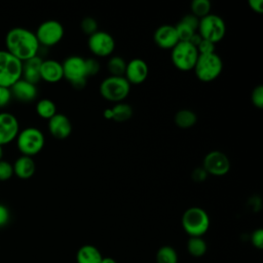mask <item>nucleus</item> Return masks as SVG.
<instances>
[{
	"label": "nucleus",
	"instance_id": "1",
	"mask_svg": "<svg viewBox=\"0 0 263 263\" xmlns=\"http://www.w3.org/2000/svg\"><path fill=\"white\" fill-rule=\"evenodd\" d=\"M6 50L21 62H25L33 57L38 55L40 44L36 35L26 28H12L5 37Z\"/></svg>",
	"mask_w": 263,
	"mask_h": 263
},
{
	"label": "nucleus",
	"instance_id": "2",
	"mask_svg": "<svg viewBox=\"0 0 263 263\" xmlns=\"http://www.w3.org/2000/svg\"><path fill=\"white\" fill-rule=\"evenodd\" d=\"M181 224L189 236L202 237L210 228V217L202 208L191 206L183 213Z\"/></svg>",
	"mask_w": 263,
	"mask_h": 263
},
{
	"label": "nucleus",
	"instance_id": "3",
	"mask_svg": "<svg viewBox=\"0 0 263 263\" xmlns=\"http://www.w3.org/2000/svg\"><path fill=\"white\" fill-rule=\"evenodd\" d=\"M102 98L111 103L124 102L130 92V84L124 76H107L99 86Z\"/></svg>",
	"mask_w": 263,
	"mask_h": 263
},
{
	"label": "nucleus",
	"instance_id": "4",
	"mask_svg": "<svg viewBox=\"0 0 263 263\" xmlns=\"http://www.w3.org/2000/svg\"><path fill=\"white\" fill-rule=\"evenodd\" d=\"M193 71L198 80L202 82L214 81L223 71L222 58L217 52L199 54Z\"/></svg>",
	"mask_w": 263,
	"mask_h": 263
},
{
	"label": "nucleus",
	"instance_id": "5",
	"mask_svg": "<svg viewBox=\"0 0 263 263\" xmlns=\"http://www.w3.org/2000/svg\"><path fill=\"white\" fill-rule=\"evenodd\" d=\"M64 78L76 89L85 87L88 76L85 67V58L77 54L69 55L62 63Z\"/></svg>",
	"mask_w": 263,
	"mask_h": 263
},
{
	"label": "nucleus",
	"instance_id": "6",
	"mask_svg": "<svg viewBox=\"0 0 263 263\" xmlns=\"http://www.w3.org/2000/svg\"><path fill=\"white\" fill-rule=\"evenodd\" d=\"M16 147L25 156H34L38 154L44 147L45 138L43 133L37 127H26L17 134Z\"/></svg>",
	"mask_w": 263,
	"mask_h": 263
},
{
	"label": "nucleus",
	"instance_id": "7",
	"mask_svg": "<svg viewBox=\"0 0 263 263\" xmlns=\"http://www.w3.org/2000/svg\"><path fill=\"white\" fill-rule=\"evenodd\" d=\"M23 62L6 49L0 50V86L10 88L22 78Z\"/></svg>",
	"mask_w": 263,
	"mask_h": 263
},
{
	"label": "nucleus",
	"instance_id": "8",
	"mask_svg": "<svg viewBox=\"0 0 263 263\" xmlns=\"http://www.w3.org/2000/svg\"><path fill=\"white\" fill-rule=\"evenodd\" d=\"M198 51L190 42L179 41L171 49V60L175 68L187 72L193 70L198 59Z\"/></svg>",
	"mask_w": 263,
	"mask_h": 263
},
{
	"label": "nucleus",
	"instance_id": "9",
	"mask_svg": "<svg viewBox=\"0 0 263 263\" xmlns=\"http://www.w3.org/2000/svg\"><path fill=\"white\" fill-rule=\"evenodd\" d=\"M197 33L202 39L216 44L225 37L226 24L220 15L210 13L199 20Z\"/></svg>",
	"mask_w": 263,
	"mask_h": 263
},
{
	"label": "nucleus",
	"instance_id": "10",
	"mask_svg": "<svg viewBox=\"0 0 263 263\" xmlns=\"http://www.w3.org/2000/svg\"><path fill=\"white\" fill-rule=\"evenodd\" d=\"M35 35L40 46L50 47L61 42L65 35V29L59 21L47 20L38 26Z\"/></svg>",
	"mask_w": 263,
	"mask_h": 263
},
{
	"label": "nucleus",
	"instance_id": "11",
	"mask_svg": "<svg viewBox=\"0 0 263 263\" xmlns=\"http://www.w3.org/2000/svg\"><path fill=\"white\" fill-rule=\"evenodd\" d=\"M116 42L114 37L107 31L98 30L87 38V47L97 58H109L114 52Z\"/></svg>",
	"mask_w": 263,
	"mask_h": 263
},
{
	"label": "nucleus",
	"instance_id": "12",
	"mask_svg": "<svg viewBox=\"0 0 263 263\" xmlns=\"http://www.w3.org/2000/svg\"><path fill=\"white\" fill-rule=\"evenodd\" d=\"M230 159L228 156L219 150H213L206 153L202 159L201 167L208 175L222 177L230 171Z\"/></svg>",
	"mask_w": 263,
	"mask_h": 263
},
{
	"label": "nucleus",
	"instance_id": "13",
	"mask_svg": "<svg viewBox=\"0 0 263 263\" xmlns=\"http://www.w3.org/2000/svg\"><path fill=\"white\" fill-rule=\"evenodd\" d=\"M149 75V66L141 58L132 59L126 63L124 78L130 85H139L143 83Z\"/></svg>",
	"mask_w": 263,
	"mask_h": 263
},
{
	"label": "nucleus",
	"instance_id": "14",
	"mask_svg": "<svg viewBox=\"0 0 263 263\" xmlns=\"http://www.w3.org/2000/svg\"><path fill=\"white\" fill-rule=\"evenodd\" d=\"M20 133L17 118L9 112L0 113V145H6L16 139Z\"/></svg>",
	"mask_w": 263,
	"mask_h": 263
},
{
	"label": "nucleus",
	"instance_id": "15",
	"mask_svg": "<svg viewBox=\"0 0 263 263\" xmlns=\"http://www.w3.org/2000/svg\"><path fill=\"white\" fill-rule=\"evenodd\" d=\"M153 41L159 48L172 49L179 42L175 26L164 24L157 27L153 33Z\"/></svg>",
	"mask_w": 263,
	"mask_h": 263
},
{
	"label": "nucleus",
	"instance_id": "16",
	"mask_svg": "<svg viewBox=\"0 0 263 263\" xmlns=\"http://www.w3.org/2000/svg\"><path fill=\"white\" fill-rule=\"evenodd\" d=\"M48 132L57 140H65L72 133V123L69 117L63 113L53 115L47 123Z\"/></svg>",
	"mask_w": 263,
	"mask_h": 263
},
{
	"label": "nucleus",
	"instance_id": "17",
	"mask_svg": "<svg viewBox=\"0 0 263 263\" xmlns=\"http://www.w3.org/2000/svg\"><path fill=\"white\" fill-rule=\"evenodd\" d=\"M40 78L48 83H57L64 78L62 63L57 60H43L40 66Z\"/></svg>",
	"mask_w": 263,
	"mask_h": 263
},
{
	"label": "nucleus",
	"instance_id": "18",
	"mask_svg": "<svg viewBox=\"0 0 263 263\" xmlns=\"http://www.w3.org/2000/svg\"><path fill=\"white\" fill-rule=\"evenodd\" d=\"M10 91H11V95L13 98H15L17 101H21L24 103H29V102L34 101L38 95L37 86L33 83L26 81L23 78L17 80L10 87Z\"/></svg>",
	"mask_w": 263,
	"mask_h": 263
},
{
	"label": "nucleus",
	"instance_id": "19",
	"mask_svg": "<svg viewBox=\"0 0 263 263\" xmlns=\"http://www.w3.org/2000/svg\"><path fill=\"white\" fill-rule=\"evenodd\" d=\"M43 59L38 54L36 57H33L25 62H23V73L22 78L26 81L37 84L41 78H40V66Z\"/></svg>",
	"mask_w": 263,
	"mask_h": 263
},
{
	"label": "nucleus",
	"instance_id": "20",
	"mask_svg": "<svg viewBox=\"0 0 263 263\" xmlns=\"http://www.w3.org/2000/svg\"><path fill=\"white\" fill-rule=\"evenodd\" d=\"M13 168V175H15L17 178L26 180L30 179L36 171V164L32 157L22 155L20 156L14 163L12 164Z\"/></svg>",
	"mask_w": 263,
	"mask_h": 263
},
{
	"label": "nucleus",
	"instance_id": "21",
	"mask_svg": "<svg viewBox=\"0 0 263 263\" xmlns=\"http://www.w3.org/2000/svg\"><path fill=\"white\" fill-rule=\"evenodd\" d=\"M103 256L98 248L92 245H84L76 254L77 263H101Z\"/></svg>",
	"mask_w": 263,
	"mask_h": 263
},
{
	"label": "nucleus",
	"instance_id": "22",
	"mask_svg": "<svg viewBox=\"0 0 263 263\" xmlns=\"http://www.w3.org/2000/svg\"><path fill=\"white\" fill-rule=\"evenodd\" d=\"M174 122L180 128H190L197 122V115L190 109H181L176 112L174 116Z\"/></svg>",
	"mask_w": 263,
	"mask_h": 263
},
{
	"label": "nucleus",
	"instance_id": "23",
	"mask_svg": "<svg viewBox=\"0 0 263 263\" xmlns=\"http://www.w3.org/2000/svg\"><path fill=\"white\" fill-rule=\"evenodd\" d=\"M112 111V120L116 122H124L127 121L129 118L133 116V107L125 103V102H120L116 103L111 107Z\"/></svg>",
	"mask_w": 263,
	"mask_h": 263
},
{
	"label": "nucleus",
	"instance_id": "24",
	"mask_svg": "<svg viewBox=\"0 0 263 263\" xmlns=\"http://www.w3.org/2000/svg\"><path fill=\"white\" fill-rule=\"evenodd\" d=\"M36 112L39 117H41L43 119H47V120H49L53 115H55L58 113L57 106H55L54 102L47 98L41 99L37 102Z\"/></svg>",
	"mask_w": 263,
	"mask_h": 263
},
{
	"label": "nucleus",
	"instance_id": "25",
	"mask_svg": "<svg viewBox=\"0 0 263 263\" xmlns=\"http://www.w3.org/2000/svg\"><path fill=\"white\" fill-rule=\"evenodd\" d=\"M126 61L120 55H111L107 61V70L109 76H124Z\"/></svg>",
	"mask_w": 263,
	"mask_h": 263
},
{
	"label": "nucleus",
	"instance_id": "26",
	"mask_svg": "<svg viewBox=\"0 0 263 263\" xmlns=\"http://www.w3.org/2000/svg\"><path fill=\"white\" fill-rule=\"evenodd\" d=\"M208 246L205 240L200 236H190L187 241V251L193 257H201L205 254Z\"/></svg>",
	"mask_w": 263,
	"mask_h": 263
},
{
	"label": "nucleus",
	"instance_id": "27",
	"mask_svg": "<svg viewBox=\"0 0 263 263\" xmlns=\"http://www.w3.org/2000/svg\"><path fill=\"white\" fill-rule=\"evenodd\" d=\"M156 263H178V254L171 246H162L156 253Z\"/></svg>",
	"mask_w": 263,
	"mask_h": 263
},
{
	"label": "nucleus",
	"instance_id": "28",
	"mask_svg": "<svg viewBox=\"0 0 263 263\" xmlns=\"http://www.w3.org/2000/svg\"><path fill=\"white\" fill-rule=\"evenodd\" d=\"M212 4L209 0H193L190 4V13L197 18H202L211 13Z\"/></svg>",
	"mask_w": 263,
	"mask_h": 263
},
{
	"label": "nucleus",
	"instance_id": "29",
	"mask_svg": "<svg viewBox=\"0 0 263 263\" xmlns=\"http://www.w3.org/2000/svg\"><path fill=\"white\" fill-rule=\"evenodd\" d=\"M80 30L88 37L99 30V24L95 17L84 16L80 22Z\"/></svg>",
	"mask_w": 263,
	"mask_h": 263
},
{
	"label": "nucleus",
	"instance_id": "30",
	"mask_svg": "<svg viewBox=\"0 0 263 263\" xmlns=\"http://www.w3.org/2000/svg\"><path fill=\"white\" fill-rule=\"evenodd\" d=\"M175 28H176V31H177V34L179 37V41L189 42V40L194 35V33L197 32L181 21L175 26Z\"/></svg>",
	"mask_w": 263,
	"mask_h": 263
},
{
	"label": "nucleus",
	"instance_id": "31",
	"mask_svg": "<svg viewBox=\"0 0 263 263\" xmlns=\"http://www.w3.org/2000/svg\"><path fill=\"white\" fill-rule=\"evenodd\" d=\"M251 102L254 107L258 109L263 108V86L258 84L255 86L251 92Z\"/></svg>",
	"mask_w": 263,
	"mask_h": 263
},
{
	"label": "nucleus",
	"instance_id": "32",
	"mask_svg": "<svg viewBox=\"0 0 263 263\" xmlns=\"http://www.w3.org/2000/svg\"><path fill=\"white\" fill-rule=\"evenodd\" d=\"M85 67H86V73L88 78L96 76L101 69V64L98 59L96 58H87L85 59Z\"/></svg>",
	"mask_w": 263,
	"mask_h": 263
},
{
	"label": "nucleus",
	"instance_id": "33",
	"mask_svg": "<svg viewBox=\"0 0 263 263\" xmlns=\"http://www.w3.org/2000/svg\"><path fill=\"white\" fill-rule=\"evenodd\" d=\"M13 176L12 164L6 160H0V181L4 182Z\"/></svg>",
	"mask_w": 263,
	"mask_h": 263
},
{
	"label": "nucleus",
	"instance_id": "34",
	"mask_svg": "<svg viewBox=\"0 0 263 263\" xmlns=\"http://www.w3.org/2000/svg\"><path fill=\"white\" fill-rule=\"evenodd\" d=\"M215 46H216V44H214V43H212L208 40L202 39L200 41V43L197 45L196 49H197L199 54H209V53L216 52L215 51Z\"/></svg>",
	"mask_w": 263,
	"mask_h": 263
},
{
	"label": "nucleus",
	"instance_id": "35",
	"mask_svg": "<svg viewBox=\"0 0 263 263\" xmlns=\"http://www.w3.org/2000/svg\"><path fill=\"white\" fill-rule=\"evenodd\" d=\"M251 242L255 248L259 250L263 248V230L261 228H258L252 232Z\"/></svg>",
	"mask_w": 263,
	"mask_h": 263
},
{
	"label": "nucleus",
	"instance_id": "36",
	"mask_svg": "<svg viewBox=\"0 0 263 263\" xmlns=\"http://www.w3.org/2000/svg\"><path fill=\"white\" fill-rule=\"evenodd\" d=\"M11 98H12V95H11L10 88L0 86V108L7 106Z\"/></svg>",
	"mask_w": 263,
	"mask_h": 263
},
{
	"label": "nucleus",
	"instance_id": "37",
	"mask_svg": "<svg viewBox=\"0 0 263 263\" xmlns=\"http://www.w3.org/2000/svg\"><path fill=\"white\" fill-rule=\"evenodd\" d=\"M208 176L209 175L206 174V172L201 166L194 168L192 171V173H191V178H192V180L195 183H202V182H204L205 179L208 178Z\"/></svg>",
	"mask_w": 263,
	"mask_h": 263
},
{
	"label": "nucleus",
	"instance_id": "38",
	"mask_svg": "<svg viewBox=\"0 0 263 263\" xmlns=\"http://www.w3.org/2000/svg\"><path fill=\"white\" fill-rule=\"evenodd\" d=\"M180 21L183 22V23H185V24L188 25L189 27H191L193 30L197 31L198 24H199V18H197L196 16H194L192 13H186Z\"/></svg>",
	"mask_w": 263,
	"mask_h": 263
},
{
	"label": "nucleus",
	"instance_id": "39",
	"mask_svg": "<svg viewBox=\"0 0 263 263\" xmlns=\"http://www.w3.org/2000/svg\"><path fill=\"white\" fill-rule=\"evenodd\" d=\"M10 218L9 210L3 203H0V227L5 226Z\"/></svg>",
	"mask_w": 263,
	"mask_h": 263
},
{
	"label": "nucleus",
	"instance_id": "40",
	"mask_svg": "<svg viewBox=\"0 0 263 263\" xmlns=\"http://www.w3.org/2000/svg\"><path fill=\"white\" fill-rule=\"evenodd\" d=\"M248 4L254 12H256V13L263 12V1L262 0H249Z\"/></svg>",
	"mask_w": 263,
	"mask_h": 263
},
{
	"label": "nucleus",
	"instance_id": "41",
	"mask_svg": "<svg viewBox=\"0 0 263 263\" xmlns=\"http://www.w3.org/2000/svg\"><path fill=\"white\" fill-rule=\"evenodd\" d=\"M103 116L104 118L108 119V120H112V111H111V108H107L104 110L103 112Z\"/></svg>",
	"mask_w": 263,
	"mask_h": 263
},
{
	"label": "nucleus",
	"instance_id": "42",
	"mask_svg": "<svg viewBox=\"0 0 263 263\" xmlns=\"http://www.w3.org/2000/svg\"><path fill=\"white\" fill-rule=\"evenodd\" d=\"M101 263H117V262L111 257H103Z\"/></svg>",
	"mask_w": 263,
	"mask_h": 263
},
{
	"label": "nucleus",
	"instance_id": "43",
	"mask_svg": "<svg viewBox=\"0 0 263 263\" xmlns=\"http://www.w3.org/2000/svg\"><path fill=\"white\" fill-rule=\"evenodd\" d=\"M3 153H4V151H3V146H1V145H0V160H2Z\"/></svg>",
	"mask_w": 263,
	"mask_h": 263
}]
</instances>
